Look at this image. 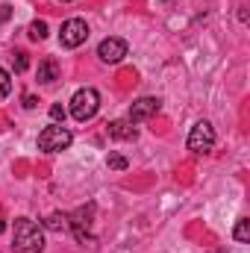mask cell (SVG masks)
I'll return each instance as SVG.
<instances>
[{"label":"cell","mask_w":250,"mask_h":253,"mask_svg":"<svg viewBox=\"0 0 250 253\" xmlns=\"http://www.w3.org/2000/svg\"><path fill=\"white\" fill-rule=\"evenodd\" d=\"M12 248H15V253H42L44 251L42 227L30 218H18L12 227Z\"/></svg>","instance_id":"1"},{"label":"cell","mask_w":250,"mask_h":253,"mask_svg":"<svg viewBox=\"0 0 250 253\" xmlns=\"http://www.w3.org/2000/svg\"><path fill=\"white\" fill-rule=\"evenodd\" d=\"M71 141H74V135L62 124H50L39 132V150H44V153H62L71 147Z\"/></svg>","instance_id":"2"},{"label":"cell","mask_w":250,"mask_h":253,"mask_svg":"<svg viewBox=\"0 0 250 253\" xmlns=\"http://www.w3.org/2000/svg\"><path fill=\"white\" fill-rule=\"evenodd\" d=\"M100 109V94L94 88H80L74 97H71V115L74 121H91Z\"/></svg>","instance_id":"3"},{"label":"cell","mask_w":250,"mask_h":253,"mask_svg":"<svg viewBox=\"0 0 250 253\" xmlns=\"http://www.w3.org/2000/svg\"><path fill=\"white\" fill-rule=\"evenodd\" d=\"M188 150L191 153H209L212 147H215V126L209 124V121H197V124L191 126V132H188Z\"/></svg>","instance_id":"4"},{"label":"cell","mask_w":250,"mask_h":253,"mask_svg":"<svg viewBox=\"0 0 250 253\" xmlns=\"http://www.w3.org/2000/svg\"><path fill=\"white\" fill-rule=\"evenodd\" d=\"M88 39V24L83 18H68L59 30V44L62 47H80Z\"/></svg>","instance_id":"5"},{"label":"cell","mask_w":250,"mask_h":253,"mask_svg":"<svg viewBox=\"0 0 250 253\" xmlns=\"http://www.w3.org/2000/svg\"><path fill=\"white\" fill-rule=\"evenodd\" d=\"M91 215H94V206H80L74 215H68V230L77 236V242H85L91 239Z\"/></svg>","instance_id":"6"},{"label":"cell","mask_w":250,"mask_h":253,"mask_svg":"<svg viewBox=\"0 0 250 253\" xmlns=\"http://www.w3.org/2000/svg\"><path fill=\"white\" fill-rule=\"evenodd\" d=\"M126 50H129L126 42L118 39V36H109V39H103L97 44V56H100V62H106V65H118L126 56Z\"/></svg>","instance_id":"7"},{"label":"cell","mask_w":250,"mask_h":253,"mask_svg":"<svg viewBox=\"0 0 250 253\" xmlns=\"http://www.w3.org/2000/svg\"><path fill=\"white\" fill-rule=\"evenodd\" d=\"M159 112V100L156 97H138L132 106H129V124H141V121H147V118H153Z\"/></svg>","instance_id":"8"},{"label":"cell","mask_w":250,"mask_h":253,"mask_svg":"<svg viewBox=\"0 0 250 253\" xmlns=\"http://www.w3.org/2000/svg\"><path fill=\"white\" fill-rule=\"evenodd\" d=\"M36 77H39L42 85L56 83V80H59V62H56V59H44V62L39 65V74H36Z\"/></svg>","instance_id":"9"},{"label":"cell","mask_w":250,"mask_h":253,"mask_svg":"<svg viewBox=\"0 0 250 253\" xmlns=\"http://www.w3.org/2000/svg\"><path fill=\"white\" fill-rule=\"evenodd\" d=\"M109 135L118 141H135V126L129 121H112L109 124Z\"/></svg>","instance_id":"10"},{"label":"cell","mask_w":250,"mask_h":253,"mask_svg":"<svg viewBox=\"0 0 250 253\" xmlns=\"http://www.w3.org/2000/svg\"><path fill=\"white\" fill-rule=\"evenodd\" d=\"M233 239L242 242V245H248L250 242V221L248 218H239V224H236V230H233Z\"/></svg>","instance_id":"11"},{"label":"cell","mask_w":250,"mask_h":253,"mask_svg":"<svg viewBox=\"0 0 250 253\" xmlns=\"http://www.w3.org/2000/svg\"><path fill=\"white\" fill-rule=\"evenodd\" d=\"M30 39L33 42H44L47 39V24L44 21H33L30 24Z\"/></svg>","instance_id":"12"},{"label":"cell","mask_w":250,"mask_h":253,"mask_svg":"<svg viewBox=\"0 0 250 253\" xmlns=\"http://www.w3.org/2000/svg\"><path fill=\"white\" fill-rule=\"evenodd\" d=\"M9 91H12V74L6 68H0V100H6Z\"/></svg>","instance_id":"13"},{"label":"cell","mask_w":250,"mask_h":253,"mask_svg":"<svg viewBox=\"0 0 250 253\" xmlns=\"http://www.w3.org/2000/svg\"><path fill=\"white\" fill-rule=\"evenodd\" d=\"M44 227H47V230H65V227H68V215H59V212H53V215L44 221Z\"/></svg>","instance_id":"14"},{"label":"cell","mask_w":250,"mask_h":253,"mask_svg":"<svg viewBox=\"0 0 250 253\" xmlns=\"http://www.w3.org/2000/svg\"><path fill=\"white\" fill-rule=\"evenodd\" d=\"M106 165H109L112 171H126V165H129V162H126L121 153H109V156H106Z\"/></svg>","instance_id":"15"},{"label":"cell","mask_w":250,"mask_h":253,"mask_svg":"<svg viewBox=\"0 0 250 253\" xmlns=\"http://www.w3.org/2000/svg\"><path fill=\"white\" fill-rule=\"evenodd\" d=\"M12 65H15V71H18V74H21V71H27V65H30L27 53H24V50H18V53L12 56Z\"/></svg>","instance_id":"16"},{"label":"cell","mask_w":250,"mask_h":253,"mask_svg":"<svg viewBox=\"0 0 250 253\" xmlns=\"http://www.w3.org/2000/svg\"><path fill=\"white\" fill-rule=\"evenodd\" d=\"M50 118H53L56 124H59V121H65V109L59 106V103H53V106H50Z\"/></svg>","instance_id":"17"},{"label":"cell","mask_w":250,"mask_h":253,"mask_svg":"<svg viewBox=\"0 0 250 253\" xmlns=\"http://www.w3.org/2000/svg\"><path fill=\"white\" fill-rule=\"evenodd\" d=\"M9 18H12V9H9V6L3 3V6H0V24H6Z\"/></svg>","instance_id":"18"},{"label":"cell","mask_w":250,"mask_h":253,"mask_svg":"<svg viewBox=\"0 0 250 253\" xmlns=\"http://www.w3.org/2000/svg\"><path fill=\"white\" fill-rule=\"evenodd\" d=\"M24 106H27V109H36V106H39V100H36L33 94H27V97H24Z\"/></svg>","instance_id":"19"},{"label":"cell","mask_w":250,"mask_h":253,"mask_svg":"<svg viewBox=\"0 0 250 253\" xmlns=\"http://www.w3.org/2000/svg\"><path fill=\"white\" fill-rule=\"evenodd\" d=\"M3 230H6V224H0V233H3Z\"/></svg>","instance_id":"20"}]
</instances>
